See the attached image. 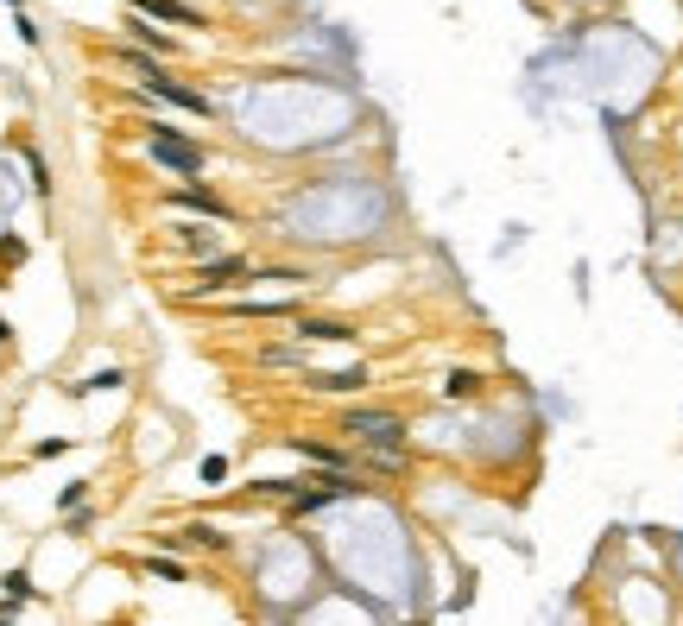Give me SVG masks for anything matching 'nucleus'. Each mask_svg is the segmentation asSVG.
<instances>
[{"instance_id":"nucleus-1","label":"nucleus","mask_w":683,"mask_h":626,"mask_svg":"<svg viewBox=\"0 0 683 626\" xmlns=\"http://www.w3.org/2000/svg\"><path fill=\"white\" fill-rule=\"evenodd\" d=\"M146 146H152V158L171 165L177 177H196V171H203V146H190V139H177V133H165V126H152Z\"/></svg>"},{"instance_id":"nucleus-2","label":"nucleus","mask_w":683,"mask_h":626,"mask_svg":"<svg viewBox=\"0 0 683 626\" xmlns=\"http://www.w3.org/2000/svg\"><path fill=\"white\" fill-rule=\"evenodd\" d=\"M342 430H355V437H367V443H380V449H406V424H399L393 411H355Z\"/></svg>"},{"instance_id":"nucleus-3","label":"nucleus","mask_w":683,"mask_h":626,"mask_svg":"<svg viewBox=\"0 0 683 626\" xmlns=\"http://www.w3.org/2000/svg\"><path fill=\"white\" fill-rule=\"evenodd\" d=\"M139 83H146V89H152V96H165V102H177V108H190V115H209V102H203V96H196V89H184V83H171V76H165V70H146V76H139Z\"/></svg>"},{"instance_id":"nucleus-4","label":"nucleus","mask_w":683,"mask_h":626,"mask_svg":"<svg viewBox=\"0 0 683 626\" xmlns=\"http://www.w3.org/2000/svg\"><path fill=\"white\" fill-rule=\"evenodd\" d=\"M247 272H254V266H247L241 253H235V259H209L203 278H196V298H203V291H228V285H241Z\"/></svg>"},{"instance_id":"nucleus-5","label":"nucleus","mask_w":683,"mask_h":626,"mask_svg":"<svg viewBox=\"0 0 683 626\" xmlns=\"http://www.w3.org/2000/svg\"><path fill=\"white\" fill-rule=\"evenodd\" d=\"M304 336H310V342H348L355 329H348V323H336V317H323V323H304Z\"/></svg>"},{"instance_id":"nucleus-6","label":"nucleus","mask_w":683,"mask_h":626,"mask_svg":"<svg viewBox=\"0 0 683 626\" xmlns=\"http://www.w3.org/2000/svg\"><path fill=\"white\" fill-rule=\"evenodd\" d=\"M134 6L158 13V19H177V25H196V13H190V6H177V0H134Z\"/></svg>"},{"instance_id":"nucleus-7","label":"nucleus","mask_w":683,"mask_h":626,"mask_svg":"<svg viewBox=\"0 0 683 626\" xmlns=\"http://www.w3.org/2000/svg\"><path fill=\"white\" fill-rule=\"evenodd\" d=\"M177 209H196V216H228V209H222L216 197H203V190H184V197H177Z\"/></svg>"},{"instance_id":"nucleus-8","label":"nucleus","mask_w":683,"mask_h":626,"mask_svg":"<svg viewBox=\"0 0 683 626\" xmlns=\"http://www.w3.org/2000/svg\"><path fill=\"white\" fill-rule=\"evenodd\" d=\"M184 538H190V544H203V550H222V531H216V525H203V519H196V525H184Z\"/></svg>"},{"instance_id":"nucleus-9","label":"nucleus","mask_w":683,"mask_h":626,"mask_svg":"<svg viewBox=\"0 0 683 626\" xmlns=\"http://www.w3.org/2000/svg\"><path fill=\"white\" fill-rule=\"evenodd\" d=\"M146 570H152V576H165V582H184V570H177V563H165V557H152Z\"/></svg>"}]
</instances>
